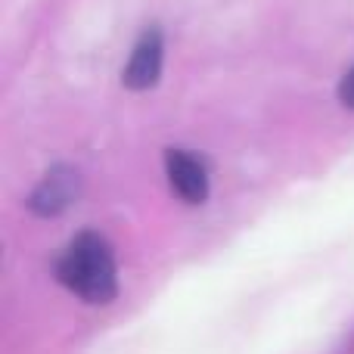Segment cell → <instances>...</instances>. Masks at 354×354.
Returning a JSON list of instances; mask_svg holds the SVG:
<instances>
[{
    "instance_id": "obj_3",
    "label": "cell",
    "mask_w": 354,
    "mask_h": 354,
    "mask_svg": "<svg viewBox=\"0 0 354 354\" xmlns=\"http://www.w3.org/2000/svg\"><path fill=\"white\" fill-rule=\"evenodd\" d=\"M165 174L168 183L183 202L196 205V202H205L208 196V171L205 162L189 156L187 149H168L165 153Z\"/></svg>"
},
{
    "instance_id": "obj_2",
    "label": "cell",
    "mask_w": 354,
    "mask_h": 354,
    "mask_svg": "<svg viewBox=\"0 0 354 354\" xmlns=\"http://www.w3.org/2000/svg\"><path fill=\"white\" fill-rule=\"evenodd\" d=\"M78 193H81V174L75 171V168L59 165L44 174V180L37 183L35 193H31L28 208L35 214H41V218H53V214L66 212V208L78 199Z\"/></svg>"
},
{
    "instance_id": "obj_5",
    "label": "cell",
    "mask_w": 354,
    "mask_h": 354,
    "mask_svg": "<svg viewBox=\"0 0 354 354\" xmlns=\"http://www.w3.org/2000/svg\"><path fill=\"white\" fill-rule=\"evenodd\" d=\"M339 100H342V106H348V109H354V66L345 72L342 84H339Z\"/></svg>"
},
{
    "instance_id": "obj_4",
    "label": "cell",
    "mask_w": 354,
    "mask_h": 354,
    "mask_svg": "<svg viewBox=\"0 0 354 354\" xmlns=\"http://www.w3.org/2000/svg\"><path fill=\"white\" fill-rule=\"evenodd\" d=\"M162 35L156 28H147L137 41L134 53H131V62L124 66V84L131 91H147L159 81V72H162Z\"/></svg>"
},
{
    "instance_id": "obj_1",
    "label": "cell",
    "mask_w": 354,
    "mask_h": 354,
    "mask_svg": "<svg viewBox=\"0 0 354 354\" xmlns=\"http://www.w3.org/2000/svg\"><path fill=\"white\" fill-rule=\"evenodd\" d=\"M59 283L91 305H106L118 292V270L109 243L100 233H81L56 261Z\"/></svg>"
}]
</instances>
